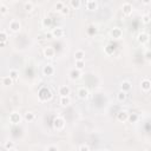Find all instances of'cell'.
Here are the masks:
<instances>
[{"instance_id": "cell-3", "label": "cell", "mask_w": 151, "mask_h": 151, "mask_svg": "<svg viewBox=\"0 0 151 151\" xmlns=\"http://www.w3.org/2000/svg\"><path fill=\"white\" fill-rule=\"evenodd\" d=\"M8 28H10V31H12L13 33H18L20 29H21V24L19 20L17 19H12L8 24Z\"/></svg>"}, {"instance_id": "cell-1", "label": "cell", "mask_w": 151, "mask_h": 151, "mask_svg": "<svg viewBox=\"0 0 151 151\" xmlns=\"http://www.w3.org/2000/svg\"><path fill=\"white\" fill-rule=\"evenodd\" d=\"M38 97L41 102H48L51 98H52V92H51V90L46 86H43L40 90H39V92H38Z\"/></svg>"}, {"instance_id": "cell-15", "label": "cell", "mask_w": 151, "mask_h": 151, "mask_svg": "<svg viewBox=\"0 0 151 151\" xmlns=\"http://www.w3.org/2000/svg\"><path fill=\"white\" fill-rule=\"evenodd\" d=\"M69 76H70V79H72V80H78V79L81 77V72H80L79 70H77V69H72V70L70 71Z\"/></svg>"}, {"instance_id": "cell-13", "label": "cell", "mask_w": 151, "mask_h": 151, "mask_svg": "<svg viewBox=\"0 0 151 151\" xmlns=\"http://www.w3.org/2000/svg\"><path fill=\"white\" fill-rule=\"evenodd\" d=\"M137 41H138L139 44H142V45L146 44V43L149 41V34H147V33H145V32H140V33H138V36H137Z\"/></svg>"}, {"instance_id": "cell-39", "label": "cell", "mask_w": 151, "mask_h": 151, "mask_svg": "<svg viewBox=\"0 0 151 151\" xmlns=\"http://www.w3.org/2000/svg\"><path fill=\"white\" fill-rule=\"evenodd\" d=\"M47 151H58V147L55 145H50L47 147Z\"/></svg>"}, {"instance_id": "cell-41", "label": "cell", "mask_w": 151, "mask_h": 151, "mask_svg": "<svg viewBox=\"0 0 151 151\" xmlns=\"http://www.w3.org/2000/svg\"><path fill=\"white\" fill-rule=\"evenodd\" d=\"M5 45H6V44H5V43H0V46H1V47H4V46H5Z\"/></svg>"}, {"instance_id": "cell-2", "label": "cell", "mask_w": 151, "mask_h": 151, "mask_svg": "<svg viewBox=\"0 0 151 151\" xmlns=\"http://www.w3.org/2000/svg\"><path fill=\"white\" fill-rule=\"evenodd\" d=\"M22 119H24V117H21V114H20L19 112H17V111L11 112L10 116H8V122H10L11 124H13V125L20 124Z\"/></svg>"}, {"instance_id": "cell-9", "label": "cell", "mask_w": 151, "mask_h": 151, "mask_svg": "<svg viewBox=\"0 0 151 151\" xmlns=\"http://www.w3.org/2000/svg\"><path fill=\"white\" fill-rule=\"evenodd\" d=\"M58 93L60 95V97L69 96L71 93V88L67 85H62V86H59V88H58Z\"/></svg>"}, {"instance_id": "cell-36", "label": "cell", "mask_w": 151, "mask_h": 151, "mask_svg": "<svg viewBox=\"0 0 151 151\" xmlns=\"http://www.w3.org/2000/svg\"><path fill=\"white\" fill-rule=\"evenodd\" d=\"M51 22H52V20H51V18H45V19H43V26L44 27H48L50 25H51Z\"/></svg>"}, {"instance_id": "cell-17", "label": "cell", "mask_w": 151, "mask_h": 151, "mask_svg": "<svg viewBox=\"0 0 151 151\" xmlns=\"http://www.w3.org/2000/svg\"><path fill=\"white\" fill-rule=\"evenodd\" d=\"M59 104L62 105V106H64V107L70 106V105H71V98H70V96L60 97V98H59Z\"/></svg>"}, {"instance_id": "cell-32", "label": "cell", "mask_w": 151, "mask_h": 151, "mask_svg": "<svg viewBox=\"0 0 151 151\" xmlns=\"http://www.w3.org/2000/svg\"><path fill=\"white\" fill-rule=\"evenodd\" d=\"M4 147H5V150H12V149H14V143L12 140H7L4 144Z\"/></svg>"}, {"instance_id": "cell-25", "label": "cell", "mask_w": 151, "mask_h": 151, "mask_svg": "<svg viewBox=\"0 0 151 151\" xmlns=\"http://www.w3.org/2000/svg\"><path fill=\"white\" fill-rule=\"evenodd\" d=\"M97 31H98V29H97V26L96 25H90L88 27H87V33L90 34V36H93V34H96L97 33Z\"/></svg>"}, {"instance_id": "cell-27", "label": "cell", "mask_w": 151, "mask_h": 151, "mask_svg": "<svg viewBox=\"0 0 151 151\" xmlns=\"http://www.w3.org/2000/svg\"><path fill=\"white\" fill-rule=\"evenodd\" d=\"M70 6L72 8H79L81 6V1H80V0H71V1H70Z\"/></svg>"}, {"instance_id": "cell-44", "label": "cell", "mask_w": 151, "mask_h": 151, "mask_svg": "<svg viewBox=\"0 0 151 151\" xmlns=\"http://www.w3.org/2000/svg\"><path fill=\"white\" fill-rule=\"evenodd\" d=\"M102 151H110V150H107V149H104V150H102Z\"/></svg>"}, {"instance_id": "cell-42", "label": "cell", "mask_w": 151, "mask_h": 151, "mask_svg": "<svg viewBox=\"0 0 151 151\" xmlns=\"http://www.w3.org/2000/svg\"><path fill=\"white\" fill-rule=\"evenodd\" d=\"M147 15H149V18H150V19H151V11H150V12H149V13H147Z\"/></svg>"}, {"instance_id": "cell-43", "label": "cell", "mask_w": 151, "mask_h": 151, "mask_svg": "<svg viewBox=\"0 0 151 151\" xmlns=\"http://www.w3.org/2000/svg\"><path fill=\"white\" fill-rule=\"evenodd\" d=\"M6 151H15V149H12V150H6Z\"/></svg>"}, {"instance_id": "cell-22", "label": "cell", "mask_w": 151, "mask_h": 151, "mask_svg": "<svg viewBox=\"0 0 151 151\" xmlns=\"http://www.w3.org/2000/svg\"><path fill=\"white\" fill-rule=\"evenodd\" d=\"M84 57H85V52L83 50H77L74 52V59L76 60H84Z\"/></svg>"}, {"instance_id": "cell-33", "label": "cell", "mask_w": 151, "mask_h": 151, "mask_svg": "<svg viewBox=\"0 0 151 151\" xmlns=\"http://www.w3.org/2000/svg\"><path fill=\"white\" fill-rule=\"evenodd\" d=\"M105 53H106V54H109V55L113 54V53H114V47H113V46H111V45H107V46L105 47Z\"/></svg>"}, {"instance_id": "cell-18", "label": "cell", "mask_w": 151, "mask_h": 151, "mask_svg": "<svg viewBox=\"0 0 151 151\" xmlns=\"http://www.w3.org/2000/svg\"><path fill=\"white\" fill-rule=\"evenodd\" d=\"M43 73H44V76H52V74L54 73V67H53L51 64H47V65L44 66Z\"/></svg>"}, {"instance_id": "cell-35", "label": "cell", "mask_w": 151, "mask_h": 151, "mask_svg": "<svg viewBox=\"0 0 151 151\" xmlns=\"http://www.w3.org/2000/svg\"><path fill=\"white\" fill-rule=\"evenodd\" d=\"M142 21H143V24H150L151 22V19L149 18V15H147V13L146 14H143V17H142Z\"/></svg>"}, {"instance_id": "cell-40", "label": "cell", "mask_w": 151, "mask_h": 151, "mask_svg": "<svg viewBox=\"0 0 151 151\" xmlns=\"http://www.w3.org/2000/svg\"><path fill=\"white\" fill-rule=\"evenodd\" d=\"M150 3H151V1H149V0H146V1H143V4H144V5H149Z\"/></svg>"}, {"instance_id": "cell-8", "label": "cell", "mask_w": 151, "mask_h": 151, "mask_svg": "<svg viewBox=\"0 0 151 151\" xmlns=\"http://www.w3.org/2000/svg\"><path fill=\"white\" fill-rule=\"evenodd\" d=\"M85 7L87 11H96L98 10V3L96 0H87L85 1Z\"/></svg>"}, {"instance_id": "cell-16", "label": "cell", "mask_w": 151, "mask_h": 151, "mask_svg": "<svg viewBox=\"0 0 151 151\" xmlns=\"http://www.w3.org/2000/svg\"><path fill=\"white\" fill-rule=\"evenodd\" d=\"M131 83L128 81V80H123L122 83H120V91H124V92H129L130 90H131Z\"/></svg>"}, {"instance_id": "cell-11", "label": "cell", "mask_w": 151, "mask_h": 151, "mask_svg": "<svg viewBox=\"0 0 151 151\" xmlns=\"http://www.w3.org/2000/svg\"><path fill=\"white\" fill-rule=\"evenodd\" d=\"M43 53H44V57H45V58L51 59V58L54 57L55 51H54V48H53L52 46H46V47L43 50Z\"/></svg>"}, {"instance_id": "cell-34", "label": "cell", "mask_w": 151, "mask_h": 151, "mask_svg": "<svg viewBox=\"0 0 151 151\" xmlns=\"http://www.w3.org/2000/svg\"><path fill=\"white\" fill-rule=\"evenodd\" d=\"M144 59L146 60V62L151 63V50L145 51V53H144Z\"/></svg>"}, {"instance_id": "cell-26", "label": "cell", "mask_w": 151, "mask_h": 151, "mask_svg": "<svg viewBox=\"0 0 151 151\" xmlns=\"http://www.w3.org/2000/svg\"><path fill=\"white\" fill-rule=\"evenodd\" d=\"M13 80H17L18 78H19V71L18 70H15V69H11L10 70V74H8Z\"/></svg>"}, {"instance_id": "cell-12", "label": "cell", "mask_w": 151, "mask_h": 151, "mask_svg": "<svg viewBox=\"0 0 151 151\" xmlns=\"http://www.w3.org/2000/svg\"><path fill=\"white\" fill-rule=\"evenodd\" d=\"M140 88L143 92H149L151 90V81L149 79H143L140 81Z\"/></svg>"}, {"instance_id": "cell-24", "label": "cell", "mask_w": 151, "mask_h": 151, "mask_svg": "<svg viewBox=\"0 0 151 151\" xmlns=\"http://www.w3.org/2000/svg\"><path fill=\"white\" fill-rule=\"evenodd\" d=\"M7 39H8V34H7V32L5 31V29L0 31V43H5L6 44Z\"/></svg>"}, {"instance_id": "cell-7", "label": "cell", "mask_w": 151, "mask_h": 151, "mask_svg": "<svg viewBox=\"0 0 151 151\" xmlns=\"http://www.w3.org/2000/svg\"><path fill=\"white\" fill-rule=\"evenodd\" d=\"M110 34H111V37L113 39H120V38L123 37V29L120 28V27H113L111 29Z\"/></svg>"}, {"instance_id": "cell-37", "label": "cell", "mask_w": 151, "mask_h": 151, "mask_svg": "<svg viewBox=\"0 0 151 151\" xmlns=\"http://www.w3.org/2000/svg\"><path fill=\"white\" fill-rule=\"evenodd\" d=\"M78 151H90V146L86 144H81V145H79Z\"/></svg>"}, {"instance_id": "cell-30", "label": "cell", "mask_w": 151, "mask_h": 151, "mask_svg": "<svg viewBox=\"0 0 151 151\" xmlns=\"http://www.w3.org/2000/svg\"><path fill=\"white\" fill-rule=\"evenodd\" d=\"M7 12H8V7H7L4 3H1V4H0V14H1V15H5Z\"/></svg>"}, {"instance_id": "cell-4", "label": "cell", "mask_w": 151, "mask_h": 151, "mask_svg": "<svg viewBox=\"0 0 151 151\" xmlns=\"http://www.w3.org/2000/svg\"><path fill=\"white\" fill-rule=\"evenodd\" d=\"M52 125H53V129L54 130H63L64 126H65V120L62 117H55L53 119Z\"/></svg>"}, {"instance_id": "cell-38", "label": "cell", "mask_w": 151, "mask_h": 151, "mask_svg": "<svg viewBox=\"0 0 151 151\" xmlns=\"http://www.w3.org/2000/svg\"><path fill=\"white\" fill-rule=\"evenodd\" d=\"M69 12H70V7H67V6H65L62 11H60V13H62L63 15H66V14H69Z\"/></svg>"}, {"instance_id": "cell-6", "label": "cell", "mask_w": 151, "mask_h": 151, "mask_svg": "<svg viewBox=\"0 0 151 151\" xmlns=\"http://www.w3.org/2000/svg\"><path fill=\"white\" fill-rule=\"evenodd\" d=\"M77 95H78V97H79L80 99L85 100V99H87V98H88V95H90V92H88L87 87H85V86H81V87H79V88H78Z\"/></svg>"}, {"instance_id": "cell-31", "label": "cell", "mask_w": 151, "mask_h": 151, "mask_svg": "<svg viewBox=\"0 0 151 151\" xmlns=\"http://www.w3.org/2000/svg\"><path fill=\"white\" fill-rule=\"evenodd\" d=\"M64 7H65V3H64V1H57V4L54 5V8H55L57 11H59V12L62 11Z\"/></svg>"}, {"instance_id": "cell-10", "label": "cell", "mask_w": 151, "mask_h": 151, "mask_svg": "<svg viewBox=\"0 0 151 151\" xmlns=\"http://www.w3.org/2000/svg\"><path fill=\"white\" fill-rule=\"evenodd\" d=\"M129 114H130V113H129L126 110L119 111V112L117 113V119L119 120V122H122V123L128 122V119H129Z\"/></svg>"}, {"instance_id": "cell-29", "label": "cell", "mask_w": 151, "mask_h": 151, "mask_svg": "<svg viewBox=\"0 0 151 151\" xmlns=\"http://www.w3.org/2000/svg\"><path fill=\"white\" fill-rule=\"evenodd\" d=\"M85 67V62L84 60H76V69L81 71Z\"/></svg>"}, {"instance_id": "cell-23", "label": "cell", "mask_w": 151, "mask_h": 151, "mask_svg": "<svg viewBox=\"0 0 151 151\" xmlns=\"http://www.w3.org/2000/svg\"><path fill=\"white\" fill-rule=\"evenodd\" d=\"M33 7H34V4H33L32 1H26V3H24V10H25L26 12H32Z\"/></svg>"}, {"instance_id": "cell-19", "label": "cell", "mask_w": 151, "mask_h": 151, "mask_svg": "<svg viewBox=\"0 0 151 151\" xmlns=\"http://www.w3.org/2000/svg\"><path fill=\"white\" fill-rule=\"evenodd\" d=\"M13 79L10 77V76H4V77H1V84L4 85V86H11V85H13Z\"/></svg>"}, {"instance_id": "cell-14", "label": "cell", "mask_w": 151, "mask_h": 151, "mask_svg": "<svg viewBox=\"0 0 151 151\" xmlns=\"http://www.w3.org/2000/svg\"><path fill=\"white\" fill-rule=\"evenodd\" d=\"M122 10H123V13H124L125 15H130V14L132 13V5H131L129 1H125V3H123V5H122Z\"/></svg>"}, {"instance_id": "cell-20", "label": "cell", "mask_w": 151, "mask_h": 151, "mask_svg": "<svg viewBox=\"0 0 151 151\" xmlns=\"http://www.w3.org/2000/svg\"><path fill=\"white\" fill-rule=\"evenodd\" d=\"M24 119L26 120V122H33V120L36 119V114L33 113V112H31V111H27V112H25L24 113Z\"/></svg>"}, {"instance_id": "cell-28", "label": "cell", "mask_w": 151, "mask_h": 151, "mask_svg": "<svg viewBox=\"0 0 151 151\" xmlns=\"http://www.w3.org/2000/svg\"><path fill=\"white\" fill-rule=\"evenodd\" d=\"M137 120H138V114L137 113H130L129 114V119H128L129 123H136Z\"/></svg>"}, {"instance_id": "cell-21", "label": "cell", "mask_w": 151, "mask_h": 151, "mask_svg": "<svg viewBox=\"0 0 151 151\" xmlns=\"http://www.w3.org/2000/svg\"><path fill=\"white\" fill-rule=\"evenodd\" d=\"M116 97H117V100H118V102L123 103V102H125V100H126L128 95H126V92H124V91H118V92H117V95H116Z\"/></svg>"}, {"instance_id": "cell-5", "label": "cell", "mask_w": 151, "mask_h": 151, "mask_svg": "<svg viewBox=\"0 0 151 151\" xmlns=\"http://www.w3.org/2000/svg\"><path fill=\"white\" fill-rule=\"evenodd\" d=\"M64 34H65L64 28H63V27H60V26L54 27V28L52 29V31H51V36H52V38H57V39H59V38H63V37H64Z\"/></svg>"}]
</instances>
